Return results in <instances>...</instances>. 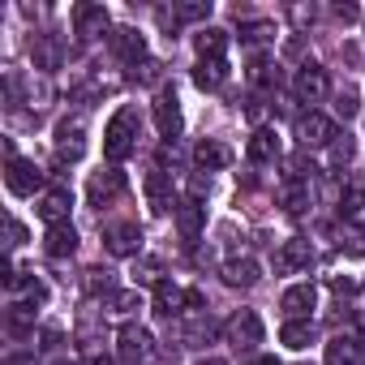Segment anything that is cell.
<instances>
[{
  "label": "cell",
  "mask_w": 365,
  "mask_h": 365,
  "mask_svg": "<svg viewBox=\"0 0 365 365\" xmlns=\"http://www.w3.org/2000/svg\"><path fill=\"white\" fill-rule=\"evenodd\" d=\"M356 112H361L356 91H352V86H339V91H335V116H339V120H352Z\"/></svg>",
  "instance_id": "obj_36"
},
{
  "label": "cell",
  "mask_w": 365,
  "mask_h": 365,
  "mask_svg": "<svg viewBox=\"0 0 365 365\" xmlns=\"http://www.w3.org/2000/svg\"><path fill=\"white\" fill-rule=\"evenodd\" d=\"M116 352H120V361L125 365H146L150 361V352H155V339H150V331H142V327H120V344H116Z\"/></svg>",
  "instance_id": "obj_10"
},
{
  "label": "cell",
  "mask_w": 365,
  "mask_h": 365,
  "mask_svg": "<svg viewBox=\"0 0 365 365\" xmlns=\"http://www.w3.org/2000/svg\"><path fill=\"white\" fill-rule=\"evenodd\" d=\"M301 52H305V43H301V35H292V39L284 43V56H288V61H297Z\"/></svg>",
  "instance_id": "obj_47"
},
{
  "label": "cell",
  "mask_w": 365,
  "mask_h": 365,
  "mask_svg": "<svg viewBox=\"0 0 365 365\" xmlns=\"http://www.w3.org/2000/svg\"><path fill=\"white\" fill-rule=\"evenodd\" d=\"M194 163H198V172H220V168L232 163V150H228L220 138H202V142L194 146Z\"/></svg>",
  "instance_id": "obj_17"
},
{
  "label": "cell",
  "mask_w": 365,
  "mask_h": 365,
  "mask_svg": "<svg viewBox=\"0 0 365 365\" xmlns=\"http://www.w3.org/2000/svg\"><path fill=\"white\" fill-rule=\"evenodd\" d=\"M309 202H314V190L305 185V180H284V185H279V207L288 215H305Z\"/></svg>",
  "instance_id": "obj_23"
},
{
  "label": "cell",
  "mask_w": 365,
  "mask_h": 365,
  "mask_svg": "<svg viewBox=\"0 0 365 365\" xmlns=\"http://www.w3.org/2000/svg\"><path fill=\"white\" fill-rule=\"evenodd\" d=\"M250 365H279V361H275V356H254Z\"/></svg>",
  "instance_id": "obj_48"
},
{
  "label": "cell",
  "mask_w": 365,
  "mask_h": 365,
  "mask_svg": "<svg viewBox=\"0 0 365 365\" xmlns=\"http://www.w3.org/2000/svg\"><path fill=\"white\" fill-rule=\"evenodd\" d=\"M146 198H150V211L163 215L172 207V180L163 172H146Z\"/></svg>",
  "instance_id": "obj_27"
},
{
  "label": "cell",
  "mask_w": 365,
  "mask_h": 365,
  "mask_svg": "<svg viewBox=\"0 0 365 365\" xmlns=\"http://www.w3.org/2000/svg\"><path fill=\"white\" fill-rule=\"evenodd\" d=\"M327 365H361V344L352 335H335L327 344Z\"/></svg>",
  "instance_id": "obj_28"
},
{
  "label": "cell",
  "mask_w": 365,
  "mask_h": 365,
  "mask_svg": "<svg viewBox=\"0 0 365 365\" xmlns=\"http://www.w3.org/2000/svg\"><path fill=\"white\" fill-rule=\"evenodd\" d=\"M31 61H35V69H61V61H65V48H61V39L56 35H35L31 39Z\"/></svg>",
  "instance_id": "obj_19"
},
{
  "label": "cell",
  "mask_w": 365,
  "mask_h": 365,
  "mask_svg": "<svg viewBox=\"0 0 365 365\" xmlns=\"http://www.w3.org/2000/svg\"><path fill=\"white\" fill-rule=\"evenodd\" d=\"M108 26H112V18H108L103 5H95V0H82V5H73V35H78L82 43L99 39Z\"/></svg>",
  "instance_id": "obj_6"
},
{
  "label": "cell",
  "mask_w": 365,
  "mask_h": 365,
  "mask_svg": "<svg viewBox=\"0 0 365 365\" xmlns=\"http://www.w3.org/2000/svg\"><path fill=\"white\" fill-rule=\"evenodd\" d=\"M172 211H176V232L185 237V241H198L207 232V207L198 198H180Z\"/></svg>",
  "instance_id": "obj_13"
},
{
  "label": "cell",
  "mask_w": 365,
  "mask_h": 365,
  "mask_svg": "<svg viewBox=\"0 0 365 365\" xmlns=\"http://www.w3.org/2000/svg\"><path fill=\"white\" fill-rule=\"evenodd\" d=\"M331 155V172H348V163L356 159V138L352 133H335V142L327 146Z\"/></svg>",
  "instance_id": "obj_29"
},
{
  "label": "cell",
  "mask_w": 365,
  "mask_h": 365,
  "mask_svg": "<svg viewBox=\"0 0 365 365\" xmlns=\"http://www.w3.org/2000/svg\"><path fill=\"white\" fill-rule=\"evenodd\" d=\"M297 146L301 150H318V146H331L335 142V120L331 116H322V112H305V116H297Z\"/></svg>",
  "instance_id": "obj_3"
},
{
  "label": "cell",
  "mask_w": 365,
  "mask_h": 365,
  "mask_svg": "<svg viewBox=\"0 0 365 365\" xmlns=\"http://www.w3.org/2000/svg\"><path fill=\"white\" fill-rule=\"evenodd\" d=\"M103 245H108L112 258H138V250H142V228H138V224H112V228L103 232Z\"/></svg>",
  "instance_id": "obj_14"
},
{
  "label": "cell",
  "mask_w": 365,
  "mask_h": 365,
  "mask_svg": "<svg viewBox=\"0 0 365 365\" xmlns=\"http://www.w3.org/2000/svg\"><path fill=\"white\" fill-rule=\"evenodd\" d=\"M82 365H116L108 352H99V348H82Z\"/></svg>",
  "instance_id": "obj_43"
},
{
  "label": "cell",
  "mask_w": 365,
  "mask_h": 365,
  "mask_svg": "<svg viewBox=\"0 0 365 365\" xmlns=\"http://www.w3.org/2000/svg\"><path fill=\"white\" fill-rule=\"evenodd\" d=\"M245 155H250V163H275L279 159V138H275V129H254L250 133V142H245Z\"/></svg>",
  "instance_id": "obj_20"
},
{
  "label": "cell",
  "mask_w": 365,
  "mask_h": 365,
  "mask_svg": "<svg viewBox=\"0 0 365 365\" xmlns=\"http://www.w3.org/2000/svg\"><path fill=\"white\" fill-rule=\"evenodd\" d=\"M284 168H288V180H305V185H309V180H314V159L305 155V150H297V155H288L284 159Z\"/></svg>",
  "instance_id": "obj_34"
},
{
  "label": "cell",
  "mask_w": 365,
  "mask_h": 365,
  "mask_svg": "<svg viewBox=\"0 0 365 365\" xmlns=\"http://www.w3.org/2000/svg\"><path fill=\"white\" fill-rule=\"evenodd\" d=\"M215 331H220V327H215L211 309H190L185 318H180V344H185V348H202V344H211Z\"/></svg>",
  "instance_id": "obj_12"
},
{
  "label": "cell",
  "mask_w": 365,
  "mask_h": 365,
  "mask_svg": "<svg viewBox=\"0 0 365 365\" xmlns=\"http://www.w3.org/2000/svg\"><path fill=\"white\" fill-rule=\"evenodd\" d=\"M331 288H335V292H356V288H361V279H344V275H331Z\"/></svg>",
  "instance_id": "obj_46"
},
{
  "label": "cell",
  "mask_w": 365,
  "mask_h": 365,
  "mask_svg": "<svg viewBox=\"0 0 365 365\" xmlns=\"http://www.w3.org/2000/svg\"><path fill=\"white\" fill-rule=\"evenodd\" d=\"M339 215H344L352 228H365V190H344V198H339Z\"/></svg>",
  "instance_id": "obj_30"
},
{
  "label": "cell",
  "mask_w": 365,
  "mask_h": 365,
  "mask_svg": "<svg viewBox=\"0 0 365 365\" xmlns=\"http://www.w3.org/2000/svg\"><path fill=\"white\" fill-rule=\"evenodd\" d=\"M82 288L91 292V297H99V292H116V284H112V271H103V267H91V271H82Z\"/></svg>",
  "instance_id": "obj_33"
},
{
  "label": "cell",
  "mask_w": 365,
  "mask_h": 365,
  "mask_svg": "<svg viewBox=\"0 0 365 365\" xmlns=\"http://www.w3.org/2000/svg\"><path fill=\"white\" fill-rule=\"evenodd\" d=\"M275 35V22H250V26H241V39L245 43H267Z\"/></svg>",
  "instance_id": "obj_39"
},
{
  "label": "cell",
  "mask_w": 365,
  "mask_h": 365,
  "mask_svg": "<svg viewBox=\"0 0 365 365\" xmlns=\"http://www.w3.org/2000/svg\"><path fill=\"white\" fill-rule=\"evenodd\" d=\"M133 146H138V108H116L112 112V120L103 125V155L112 159V168L116 163H125L129 155H133Z\"/></svg>",
  "instance_id": "obj_1"
},
{
  "label": "cell",
  "mask_w": 365,
  "mask_h": 365,
  "mask_svg": "<svg viewBox=\"0 0 365 365\" xmlns=\"http://www.w3.org/2000/svg\"><path fill=\"white\" fill-rule=\"evenodd\" d=\"M194 48H198V61H224V52H228V31L202 26V31L194 35Z\"/></svg>",
  "instance_id": "obj_22"
},
{
  "label": "cell",
  "mask_w": 365,
  "mask_h": 365,
  "mask_svg": "<svg viewBox=\"0 0 365 365\" xmlns=\"http://www.w3.org/2000/svg\"><path fill=\"white\" fill-rule=\"evenodd\" d=\"M108 43H112V52H116L125 65H133V69L146 61V39H142L133 26H116V31L108 35Z\"/></svg>",
  "instance_id": "obj_15"
},
{
  "label": "cell",
  "mask_w": 365,
  "mask_h": 365,
  "mask_svg": "<svg viewBox=\"0 0 365 365\" xmlns=\"http://www.w3.org/2000/svg\"><path fill=\"white\" fill-rule=\"evenodd\" d=\"M9 292H18L26 305H43V301H48V284H43L39 275H18V284H14Z\"/></svg>",
  "instance_id": "obj_31"
},
{
  "label": "cell",
  "mask_w": 365,
  "mask_h": 365,
  "mask_svg": "<svg viewBox=\"0 0 365 365\" xmlns=\"http://www.w3.org/2000/svg\"><path fill=\"white\" fill-rule=\"evenodd\" d=\"M288 14H292V22H297V26H314V18H318V9H314V5H292Z\"/></svg>",
  "instance_id": "obj_41"
},
{
  "label": "cell",
  "mask_w": 365,
  "mask_h": 365,
  "mask_svg": "<svg viewBox=\"0 0 365 365\" xmlns=\"http://www.w3.org/2000/svg\"><path fill=\"white\" fill-rule=\"evenodd\" d=\"M292 95H297L301 103H322V99L331 95L327 69H322V65H314V61H305V65L297 69V78H292Z\"/></svg>",
  "instance_id": "obj_5"
},
{
  "label": "cell",
  "mask_w": 365,
  "mask_h": 365,
  "mask_svg": "<svg viewBox=\"0 0 365 365\" xmlns=\"http://www.w3.org/2000/svg\"><path fill=\"white\" fill-rule=\"evenodd\" d=\"M250 78H254L258 86H279V69H275L262 52H254V56H250Z\"/></svg>",
  "instance_id": "obj_32"
},
{
  "label": "cell",
  "mask_w": 365,
  "mask_h": 365,
  "mask_svg": "<svg viewBox=\"0 0 365 365\" xmlns=\"http://www.w3.org/2000/svg\"><path fill=\"white\" fill-rule=\"evenodd\" d=\"M176 22H207L211 18V0H185V5H172Z\"/></svg>",
  "instance_id": "obj_35"
},
{
  "label": "cell",
  "mask_w": 365,
  "mask_h": 365,
  "mask_svg": "<svg viewBox=\"0 0 365 365\" xmlns=\"http://www.w3.org/2000/svg\"><path fill=\"white\" fill-rule=\"evenodd\" d=\"M133 284H155V288H159V284H163V267H159L155 258H142L138 271H133Z\"/></svg>",
  "instance_id": "obj_37"
},
{
  "label": "cell",
  "mask_w": 365,
  "mask_h": 365,
  "mask_svg": "<svg viewBox=\"0 0 365 365\" xmlns=\"http://www.w3.org/2000/svg\"><path fill=\"white\" fill-rule=\"evenodd\" d=\"M86 194H91V207H108L112 198L125 194V172H120V168H99V172H91Z\"/></svg>",
  "instance_id": "obj_11"
},
{
  "label": "cell",
  "mask_w": 365,
  "mask_h": 365,
  "mask_svg": "<svg viewBox=\"0 0 365 365\" xmlns=\"http://www.w3.org/2000/svg\"><path fill=\"white\" fill-rule=\"evenodd\" d=\"M309 262H314V245H309L305 237H288V241H279V250H275V271H279V275L309 271Z\"/></svg>",
  "instance_id": "obj_8"
},
{
  "label": "cell",
  "mask_w": 365,
  "mask_h": 365,
  "mask_svg": "<svg viewBox=\"0 0 365 365\" xmlns=\"http://www.w3.org/2000/svg\"><path fill=\"white\" fill-rule=\"evenodd\" d=\"M22 241H26V228H22L18 220H9V250H18Z\"/></svg>",
  "instance_id": "obj_45"
},
{
  "label": "cell",
  "mask_w": 365,
  "mask_h": 365,
  "mask_svg": "<svg viewBox=\"0 0 365 365\" xmlns=\"http://www.w3.org/2000/svg\"><path fill=\"white\" fill-rule=\"evenodd\" d=\"M224 335H228V344H232L237 352H254V348L262 344L267 327H262V318H258L254 309H237V314L224 322Z\"/></svg>",
  "instance_id": "obj_2"
},
{
  "label": "cell",
  "mask_w": 365,
  "mask_h": 365,
  "mask_svg": "<svg viewBox=\"0 0 365 365\" xmlns=\"http://www.w3.org/2000/svg\"><path fill=\"white\" fill-rule=\"evenodd\" d=\"M69 207H73L69 190H48V194L39 198V220H43L48 228H56V224H69Z\"/></svg>",
  "instance_id": "obj_21"
},
{
  "label": "cell",
  "mask_w": 365,
  "mask_h": 365,
  "mask_svg": "<svg viewBox=\"0 0 365 365\" xmlns=\"http://www.w3.org/2000/svg\"><path fill=\"white\" fill-rule=\"evenodd\" d=\"M112 309H116V314H133V309H142L138 288H116V292H112Z\"/></svg>",
  "instance_id": "obj_38"
},
{
  "label": "cell",
  "mask_w": 365,
  "mask_h": 365,
  "mask_svg": "<svg viewBox=\"0 0 365 365\" xmlns=\"http://www.w3.org/2000/svg\"><path fill=\"white\" fill-rule=\"evenodd\" d=\"M245 116L258 125V120L267 116V99H262V95H250V99H245Z\"/></svg>",
  "instance_id": "obj_42"
},
{
  "label": "cell",
  "mask_w": 365,
  "mask_h": 365,
  "mask_svg": "<svg viewBox=\"0 0 365 365\" xmlns=\"http://www.w3.org/2000/svg\"><path fill=\"white\" fill-rule=\"evenodd\" d=\"M331 14H335L339 22H356V18H361V9H356V5H335Z\"/></svg>",
  "instance_id": "obj_44"
},
{
  "label": "cell",
  "mask_w": 365,
  "mask_h": 365,
  "mask_svg": "<svg viewBox=\"0 0 365 365\" xmlns=\"http://www.w3.org/2000/svg\"><path fill=\"white\" fill-rule=\"evenodd\" d=\"M5 185H9V194H18V198H35V194L43 190V172H39L31 159L9 155V163H5Z\"/></svg>",
  "instance_id": "obj_4"
},
{
  "label": "cell",
  "mask_w": 365,
  "mask_h": 365,
  "mask_svg": "<svg viewBox=\"0 0 365 365\" xmlns=\"http://www.w3.org/2000/svg\"><path fill=\"white\" fill-rule=\"evenodd\" d=\"M279 344L292 348V352L309 348V344H314V322H309V318H288V322L279 327Z\"/></svg>",
  "instance_id": "obj_25"
},
{
  "label": "cell",
  "mask_w": 365,
  "mask_h": 365,
  "mask_svg": "<svg viewBox=\"0 0 365 365\" xmlns=\"http://www.w3.org/2000/svg\"><path fill=\"white\" fill-rule=\"evenodd\" d=\"M198 365H228V361H224V356H202Z\"/></svg>",
  "instance_id": "obj_49"
},
{
  "label": "cell",
  "mask_w": 365,
  "mask_h": 365,
  "mask_svg": "<svg viewBox=\"0 0 365 365\" xmlns=\"http://www.w3.org/2000/svg\"><path fill=\"white\" fill-rule=\"evenodd\" d=\"M220 275H224L228 288H254V284L262 279V267H258L254 258H228V262L220 267Z\"/></svg>",
  "instance_id": "obj_18"
},
{
  "label": "cell",
  "mask_w": 365,
  "mask_h": 365,
  "mask_svg": "<svg viewBox=\"0 0 365 365\" xmlns=\"http://www.w3.org/2000/svg\"><path fill=\"white\" fill-rule=\"evenodd\" d=\"M314 305H318V288H314V284H292V288H284V297H279V309H284L288 318H309Z\"/></svg>",
  "instance_id": "obj_16"
},
{
  "label": "cell",
  "mask_w": 365,
  "mask_h": 365,
  "mask_svg": "<svg viewBox=\"0 0 365 365\" xmlns=\"http://www.w3.org/2000/svg\"><path fill=\"white\" fill-rule=\"evenodd\" d=\"M228 82V61H198L194 65V86L198 91H220Z\"/></svg>",
  "instance_id": "obj_26"
},
{
  "label": "cell",
  "mask_w": 365,
  "mask_h": 365,
  "mask_svg": "<svg viewBox=\"0 0 365 365\" xmlns=\"http://www.w3.org/2000/svg\"><path fill=\"white\" fill-rule=\"evenodd\" d=\"M43 250H48L52 258H73V250H78V232H73V224H56V228H48V232H43Z\"/></svg>",
  "instance_id": "obj_24"
},
{
  "label": "cell",
  "mask_w": 365,
  "mask_h": 365,
  "mask_svg": "<svg viewBox=\"0 0 365 365\" xmlns=\"http://www.w3.org/2000/svg\"><path fill=\"white\" fill-rule=\"evenodd\" d=\"M150 112H155L159 138H163V142H176V138H180V99H176V91H159L155 103H150Z\"/></svg>",
  "instance_id": "obj_7"
},
{
  "label": "cell",
  "mask_w": 365,
  "mask_h": 365,
  "mask_svg": "<svg viewBox=\"0 0 365 365\" xmlns=\"http://www.w3.org/2000/svg\"><path fill=\"white\" fill-rule=\"evenodd\" d=\"M159 78H163V65H159V61H150V56L133 69V82H142V86H150V82H159Z\"/></svg>",
  "instance_id": "obj_40"
},
{
  "label": "cell",
  "mask_w": 365,
  "mask_h": 365,
  "mask_svg": "<svg viewBox=\"0 0 365 365\" xmlns=\"http://www.w3.org/2000/svg\"><path fill=\"white\" fill-rule=\"evenodd\" d=\"M56 155L69 159V163L86 155V120H82V116H65V120L56 125Z\"/></svg>",
  "instance_id": "obj_9"
}]
</instances>
